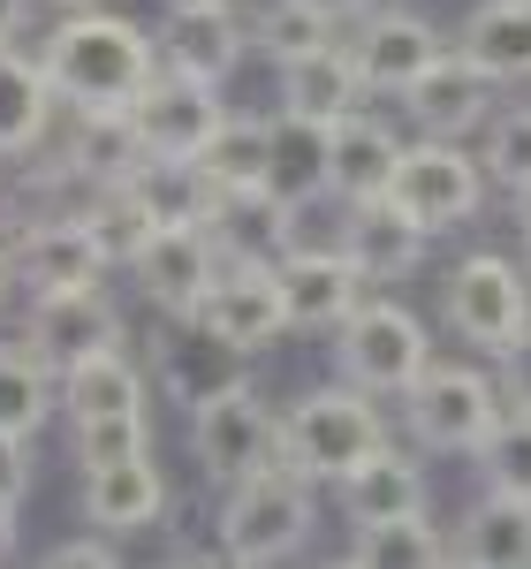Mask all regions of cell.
Masks as SVG:
<instances>
[{
  "label": "cell",
  "mask_w": 531,
  "mask_h": 569,
  "mask_svg": "<svg viewBox=\"0 0 531 569\" xmlns=\"http://www.w3.org/2000/svg\"><path fill=\"white\" fill-rule=\"evenodd\" d=\"M39 69L61 114H130V99L160 77V46L144 23L91 0V8H61V23L39 46Z\"/></svg>",
  "instance_id": "obj_1"
},
{
  "label": "cell",
  "mask_w": 531,
  "mask_h": 569,
  "mask_svg": "<svg viewBox=\"0 0 531 569\" xmlns=\"http://www.w3.org/2000/svg\"><path fill=\"white\" fill-rule=\"evenodd\" d=\"M311 531H319V493H311L304 471L259 463V471H243L236 486H221V517H213L221 562H243V569L297 562L311 547Z\"/></svg>",
  "instance_id": "obj_2"
},
{
  "label": "cell",
  "mask_w": 531,
  "mask_h": 569,
  "mask_svg": "<svg viewBox=\"0 0 531 569\" xmlns=\"http://www.w3.org/2000/svg\"><path fill=\"white\" fill-rule=\"evenodd\" d=\"M380 440H395V426H388L380 395L350 388V380H327V388L297 395V402L281 410V463L304 471L311 486L350 479Z\"/></svg>",
  "instance_id": "obj_3"
},
{
  "label": "cell",
  "mask_w": 531,
  "mask_h": 569,
  "mask_svg": "<svg viewBox=\"0 0 531 569\" xmlns=\"http://www.w3.org/2000/svg\"><path fill=\"white\" fill-rule=\"evenodd\" d=\"M395 402H402L410 448H425V456H471L501 426V410H509L493 365H463V357H433Z\"/></svg>",
  "instance_id": "obj_4"
},
{
  "label": "cell",
  "mask_w": 531,
  "mask_h": 569,
  "mask_svg": "<svg viewBox=\"0 0 531 569\" xmlns=\"http://www.w3.org/2000/svg\"><path fill=\"white\" fill-rule=\"evenodd\" d=\"M433 357H441V350H433V327L402 305V297H380V289L334 327V380L380 395V402L402 395Z\"/></svg>",
  "instance_id": "obj_5"
},
{
  "label": "cell",
  "mask_w": 531,
  "mask_h": 569,
  "mask_svg": "<svg viewBox=\"0 0 531 569\" xmlns=\"http://www.w3.org/2000/svg\"><path fill=\"white\" fill-rule=\"evenodd\" d=\"M441 319L463 350L501 357L531 327V273L509 251H463L441 281Z\"/></svg>",
  "instance_id": "obj_6"
},
{
  "label": "cell",
  "mask_w": 531,
  "mask_h": 569,
  "mask_svg": "<svg viewBox=\"0 0 531 569\" xmlns=\"http://www.w3.org/2000/svg\"><path fill=\"white\" fill-rule=\"evenodd\" d=\"M388 198H395L425 236H448V228H471V220L487 213L493 182H487V168H479V144H463V137H410L402 160H395Z\"/></svg>",
  "instance_id": "obj_7"
},
{
  "label": "cell",
  "mask_w": 531,
  "mask_h": 569,
  "mask_svg": "<svg viewBox=\"0 0 531 569\" xmlns=\"http://www.w3.org/2000/svg\"><path fill=\"white\" fill-rule=\"evenodd\" d=\"M190 463L213 486H236L259 463H281V410L243 372L221 380V388H206L190 402Z\"/></svg>",
  "instance_id": "obj_8"
},
{
  "label": "cell",
  "mask_w": 531,
  "mask_h": 569,
  "mask_svg": "<svg viewBox=\"0 0 531 569\" xmlns=\"http://www.w3.org/2000/svg\"><path fill=\"white\" fill-rule=\"evenodd\" d=\"M342 46H350V61H357V77H364L372 99H402V91L448 53V31L425 16V8L380 0V8H364L350 31H342Z\"/></svg>",
  "instance_id": "obj_9"
},
{
  "label": "cell",
  "mask_w": 531,
  "mask_h": 569,
  "mask_svg": "<svg viewBox=\"0 0 531 569\" xmlns=\"http://www.w3.org/2000/svg\"><path fill=\"white\" fill-rule=\"evenodd\" d=\"M182 319L206 327V335H213L221 350H236V357H259V350H273V342L289 335L281 281H273V266H259V259H228L221 273H213V289L182 311Z\"/></svg>",
  "instance_id": "obj_10"
},
{
  "label": "cell",
  "mask_w": 531,
  "mask_h": 569,
  "mask_svg": "<svg viewBox=\"0 0 531 569\" xmlns=\"http://www.w3.org/2000/svg\"><path fill=\"white\" fill-rule=\"evenodd\" d=\"M152 46H160V69L198 77V84H228L251 53V16L236 0H168L152 23Z\"/></svg>",
  "instance_id": "obj_11"
},
{
  "label": "cell",
  "mask_w": 531,
  "mask_h": 569,
  "mask_svg": "<svg viewBox=\"0 0 531 569\" xmlns=\"http://www.w3.org/2000/svg\"><path fill=\"white\" fill-rule=\"evenodd\" d=\"M273 281H281V305H289V335H334L372 297L364 266L342 243H304V236L273 259Z\"/></svg>",
  "instance_id": "obj_12"
},
{
  "label": "cell",
  "mask_w": 531,
  "mask_h": 569,
  "mask_svg": "<svg viewBox=\"0 0 531 569\" xmlns=\"http://www.w3.org/2000/svg\"><path fill=\"white\" fill-rule=\"evenodd\" d=\"M8 273L23 297H61V289H99L114 273V259L99 251L84 213H46L8 243Z\"/></svg>",
  "instance_id": "obj_13"
},
{
  "label": "cell",
  "mask_w": 531,
  "mask_h": 569,
  "mask_svg": "<svg viewBox=\"0 0 531 569\" xmlns=\"http://www.w3.org/2000/svg\"><path fill=\"white\" fill-rule=\"evenodd\" d=\"M122 342H130V319L107 297V281L99 289H61V297H31L23 350H39L53 372H69V365H84L99 350H122Z\"/></svg>",
  "instance_id": "obj_14"
},
{
  "label": "cell",
  "mask_w": 531,
  "mask_h": 569,
  "mask_svg": "<svg viewBox=\"0 0 531 569\" xmlns=\"http://www.w3.org/2000/svg\"><path fill=\"white\" fill-rule=\"evenodd\" d=\"M221 266L228 259H221V243H213V228H152V236L130 251L122 273L137 281V297L160 311V319H182V311L213 289Z\"/></svg>",
  "instance_id": "obj_15"
},
{
  "label": "cell",
  "mask_w": 531,
  "mask_h": 569,
  "mask_svg": "<svg viewBox=\"0 0 531 569\" xmlns=\"http://www.w3.org/2000/svg\"><path fill=\"white\" fill-rule=\"evenodd\" d=\"M221 114H228L221 84H198V77H176V69H160V77L130 99L137 144H144V152H168V160H198L206 137L221 130Z\"/></svg>",
  "instance_id": "obj_16"
},
{
  "label": "cell",
  "mask_w": 531,
  "mask_h": 569,
  "mask_svg": "<svg viewBox=\"0 0 531 569\" xmlns=\"http://www.w3.org/2000/svg\"><path fill=\"white\" fill-rule=\"evenodd\" d=\"M501 107V84H493L479 61H463L455 53V39H448V53L418 77V84L402 91V114H410V130L418 137H471L487 130V114Z\"/></svg>",
  "instance_id": "obj_17"
},
{
  "label": "cell",
  "mask_w": 531,
  "mask_h": 569,
  "mask_svg": "<svg viewBox=\"0 0 531 569\" xmlns=\"http://www.w3.org/2000/svg\"><path fill=\"white\" fill-rule=\"evenodd\" d=\"M77 509H84L91 531H107V539H137V531H152L160 517H168V471L152 463V448L114 456V463H91Z\"/></svg>",
  "instance_id": "obj_18"
},
{
  "label": "cell",
  "mask_w": 531,
  "mask_h": 569,
  "mask_svg": "<svg viewBox=\"0 0 531 569\" xmlns=\"http://www.w3.org/2000/svg\"><path fill=\"white\" fill-rule=\"evenodd\" d=\"M395 160H402V130L380 122L372 107H350V114L327 130V198H342V206L388 198Z\"/></svg>",
  "instance_id": "obj_19"
},
{
  "label": "cell",
  "mask_w": 531,
  "mask_h": 569,
  "mask_svg": "<svg viewBox=\"0 0 531 569\" xmlns=\"http://www.w3.org/2000/svg\"><path fill=\"white\" fill-rule=\"evenodd\" d=\"M342 493V517L357 525H388V517H410V509H433V486H425V463L402 448V440H380L350 479H334Z\"/></svg>",
  "instance_id": "obj_20"
},
{
  "label": "cell",
  "mask_w": 531,
  "mask_h": 569,
  "mask_svg": "<svg viewBox=\"0 0 531 569\" xmlns=\"http://www.w3.org/2000/svg\"><path fill=\"white\" fill-rule=\"evenodd\" d=\"M297 220H304V213H297L289 198H273L266 182H251V190H221L206 228H213L221 259H259V266H273L289 243H297V236H304Z\"/></svg>",
  "instance_id": "obj_21"
},
{
  "label": "cell",
  "mask_w": 531,
  "mask_h": 569,
  "mask_svg": "<svg viewBox=\"0 0 531 569\" xmlns=\"http://www.w3.org/2000/svg\"><path fill=\"white\" fill-rule=\"evenodd\" d=\"M448 547L471 569H531V501L479 486V501L448 525Z\"/></svg>",
  "instance_id": "obj_22"
},
{
  "label": "cell",
  "mask_w": 531,
  "mask_h": 569,
  "mask_svg": "<svg viewBox=\"0 0 531 569\" xmlns=\"http://www.w3.org/2000/svg\"><path fill=\"white\" fill-rule=\"evenodd\" d=\"M425 243H433V236L402 213L395 198H364V206H350V220H342V251L364 266L372 289H388V281H402V273H418Z\"/></svg>",
  "instance_id": "obj_23"
},
{
  "label": "cell",
  "mask_w": 531,
  "mask_h": 569,
  "mask_svg": "<svg viewBox=\"0 0 531 569\" xmlns=\"http://www.w3.org/2000/svg\"><path fill=\"white\" fill-rule=\"evenodd\" d=\"M122 190H130V206L152 228H206L213 220V198H221L198 160H168V152H144L130 176H122Z\"/></svg>",
  "instance_id": "obj_24"
},
{
  "label": "cell",
  "mask_w": 531,
  "mask_h": 569,
  "mask_svg": "<svg viewBox=\"0 0 531 569\" xmlns=\"http://www.w3.org/2000/svg\"><path fill=\"white\" fill-rule=\"evenodd\" d=\"M273 77H281V107H289V114H311V122H342L350 107L372 99L342 39H327V46H311V53H297V61H281Z\"/></svg>",
  "instance_id": "obj_25"
},
{
  "label": "cell",
  "mask_w": 531,
  "mask_h": 569,
  "mask_svg": "<svg viewBox=\"0 0 531 569\" xmlns=\"http://www.w3.org/2000/svg\"><path fill=\"white\" fill-rule=\"evenodd\" d=\"M455 53L479 61L493 84H531V0H471L463 31H455Z\"/></svg>",
  "instance_id": "obj_26"
},
{
  "label": "cell",
  "mask_w": 531,
  "mask_h": 569,
  "mask_svg": "<svg viewBox=\"0 0 531 569\" xmlns=\"http://www.w3.org/2000/svg\"><path fill=\"white\" fill-rule=\"evenodd\" d=\"M327 130L334 122H311V114H273L266 122V190L289 198L297 213L327 198Z\"/></svg>",
  "instance_id": "obj_27"
},
{
  "label": "cell",
  "mask_w": 531,
  "mask_h": 569,
  "mask_svg": "<svg viewBox=\"0 0 531 569\" xmlns=\"http://www.w3.org/2000/svg\"><path fill=\"white\" fill-rule=\"evenodd\" d=\"M61 410L69 418H114V410H152V372L122 350H99L84 365H69L61 372Z\"/></svg>",
  "instance_id": "obj_28"
},
{
  "label": "cell",
  "mask_w": 531,
  "mask_h": 569,
  "mask_svg": "<svg viewBox=\"0 0 531 569\" xmlns=\"http://www.w3.org/2000/svg\"><path fill=\"white\" fill-rule=\"evenodd\" d=\"M53 84L39 61H23L16 46H0V160H23L53 137Z\"/></svg>",
  "instance_id": "obj_29"
},
{
  "label": "cell",
  "mask_w": 531,
  "mask_h": 569,
  "mask_svg": "<svg viewBox=\"0 0 531 569\" xmlns=\"http://www.w3.org/2000/svg\"><path fill=\"white\" fill-rule=\"evenodd\" d=\"M350 562L357 569H448L455 547H448V525H433V509H410V517H388V525H357Z\"/></svg>",
  "instance_id": "obj_30"
},
{
  "label": "cell",
  "mask_w": 531,
  "mask_h": 569,
  "mask_svg": "<svg viewBox=\"0 0 531 569\" xmlns=\"http://www.w3.org/2000/svg\"><path fill=\"white\" fill-rule=\"evenodd\" d=\"M144 160V144H137L130 114H69V144H61V176L69 182H91V190H107V182H122Z\"/></svg>",
  "instance_id": "obj_31"
},
{
  "label": "cell",
  "mask_w": 531,
  "mask_h": 569,
  "mask_svg": "<svg viewBox=\"0 0 531 569\" xmlns=\"http://www.w3.org/2000/svg\"><path fill=\"white\" fill-rule=\"evenodd\" d=\"M228 365H236V350H221V342H213L206 327H190V319H168V327L152 335V372H160V388L182 395V402H198L206 388L236 380Z\"/></svg>",
  "instance_id": "obj_32"
},
{
  "label": "cell",
  "mask_w": 531,
  "mask_h": 569,
  "mask_svg": "<svg viewBox=\"0 0 531 569\" xmlns=\"http://www.w3.org/2000/svg\"><path fill=\"white\" fill-rule=\"evenodd\" d=\"M61 410V372L23 342H0V433H39Z\"/></svg>",
  "instance_id": "obj_33"
},
{
  "label": "cell",
  "mask_w": 531,
  "mask_h": 569,
  "mask_svg": "<svg viewBox=\"0 0 531 569\" xmlns=\"http://www.w3.org/2000/svg\"><path fill=\"white\" fill-rule=\"evenodd\" d=\"M266 122L273 114H221V130L206 137L198 168L213 176V190H251L266 182Z\"/></svg>",
  "instance_id": "obj_34"
},
{
  "label": "cell",
  "mask_w": 531,
  "mask_h": 569,
  "mask_svg": "<svg viewBox=\"0 0 531 569\" xmlns=\"http://www.w3.org/2000/svg\"><path fill=\"white\" fill-rule=\"evenodd\" d=\"M327 39H342V23H327L311 0H266L259 16H251V53H266L273 69L311 53V46H327Z\"/></svg>",
  "instance_id": "obj_35"
},
{
  "label": "cell",
  "mask_w": 531,
  "mask_h": 569,
  "mask_svg": "<svg viewBox=\"0 0 531 569\" xmlns=\"http://www.w3.org/2000/svg\"><path fill=\"white\" fill-rule=\"evenodd\" d=\"M471 144H479V168L493 190H517L531 176V99H501Z\"/></svg>",
  "instance_id": "obj_36"
},
{
  "label": "cell",
  "mask_w": 531,
  "mask_h": 569,
  "mask_svg": "<svg viewBox=\"0 0 531 569\" xmlns=\"http://www.w3.org/2000/svg\"><path fill=\"white\" fill-rule=\"evenodd\" d=\"M471 463H479V486L531 501V410H501V426L471 448Z\"/></svg>",
  "instance_id": "obj_37"
},
{
  "label": "cell",
  "mask_w": 531,
  "mask_h": 569,
  "mask_svg": "<svg viewBox=\"0 0 531 569\" xmlns=\"http://www.w3.org/2000/svg\"><path fill=\"white\" fill-rule=\"evenodd\" d=\"M152 448V410H114V418H69V456L77 463H114V456H137Z\"/></svg>",
  "instance_id": "obj_38"
},
{
  "label": "cell",
  "mask_w": 531,
  "mask_h": 569,
  "mask_svg": "<svg viewBox=\"0 0 531 569\" xmlns=\"http://www.w3.org/2000/svg\"><path fill=\"white\" fill-rule=\"evenodd\" d=\"M84 228L99 236V251H107L114 266H130V251L144 243V236H152V220H144V213L130 206V190H122V182H107V190H91V206H84Z\"/></svg>",
  "instance_id": "obj_39"
},
{
  "label": "cell",
  "mask_w": 531,
  "mask_h": 569,
  "mask_svg": "<svg viewBox=\"0 0 531 569\" xmlns=\"http://www.w3.org/2000/svg\"><path fill=\"white\" fill-rule=\"evenodd\" d=\"M487 365H493V380H501V402L509 410H531V327L501 357H487Z\"/></svg>",
  "instance_id": "obj_40"
},
{
  "label": "cell",
  "mask_w": 531,
  "mask_h": 569,
  "mask_svg": "<svg viewBox=\"0 0 531 569\" xmlns=\"http://www.w3.org/2000/svg\"><path fill=\"white\" fill-rule=\"evenodd\" d=\"M46 562H53V569H114V562H122V539H107V531H77V539H61Z\"/></svg>",
  "instance_id": "obj_41"
},
{
  "label": "cell",
  "mask_w": 531,
  "mask_h": 569,
  "mask_svg": "<svg viewBox=\"0 0 531 569\" xmlns=\"http://www.w3.org/2000/svg\"><path fill=\"white\" fill-rule=\"evenodd\" d=\"M31 471H39V463H31V433H0V493L23 501V493H31Z\"/></svg>",
  "instance_id": "obj_42"
},
{
  "label": "cell",
  "mask_w": 531,
  "mask_h": 569,
  "mask_svg": "<svg viewBox=\"0 0 531 569\" xmlns=\"http://www.w3.org/2000/svg\"><path fill=\"white\" fill-rule=\"evenodd\" d=\"M311 8H319L327 23H342V31H350L357 16H364V8H380V0H311Z\"/></svg>",
  "instance_id": "obj_43"
},
{
  "label": "cell",
  "mask_w": 531,
  "mask_h": 569,
  "mask_svg": "<svg viewBox=\"0 0 531 569\" xmlns=\"http://www.w3.org/2000/svg\"><path fill=\"white\" fill-rule=\"evenodd\" d=\"M23 16H31V0H0V46H16V31H23Z\"/></svg>",
  "instance_id": "obj_44"
},
{
  "label": "cell",
  "mask_w": 531,
  "mask_h": 569,
  "mask_svg": "<svg viewBox=\"0 0 531 569\" xmlns=\"http://www.w3.org/2000/svg\"><path fill=\"white\" fill-rule=\"evenodd\" d=\"M16 555V493H0V562Z\"/></svg>",
  "instance_id": "obj_45"
},
{
  "label": "cell",
  "mask_w": 531,
  "mask_h": 569,
  "mask_svg": "<svg viewBox=\"0 0 531 569\" xmlns=\"http://www.w3.org/2000/svg\"><path fill=\"white\" fill-rule=\"evenodd\" d=\"M501 198H509V213H517V228H531V176L517 182V190H501Z\"/></svg>",
  "instance_id": "obj_46"
},
{
  "label": "cell",
  "mask_w": 531,
  "mask_h": 569,
  "mask_svg": "<svg viewBox=\"0 0 531 569\" xmlns=\"http://www.w3.org/2000/svg\"><path fill=\"white\" fill-rule=\"evenodd\" d=\"M8 289H16V273H8V251H0V297H8Z\"/></svg>",
  "instance_id": "obj_47"
},
{
  "label": "cell",
  "mask_w": 531,
  "mask_h": 569,
  "mask_svg": "<svg viewBox=\"0 0 531 569\" xmlns=\"http://www.w3.org/2000/svg\"><path fill=\"white\" fill-rule=\"evenodd\" d=\"M517 259H524V273H531V228H524V251H517Z\"/></svg>",
  "instance_id": "obj_48"
},
{
  "label": "cell",
  "mask_w": 531,
  "mask_h": 569,
  "mask_svg": "<svg viewBox=\"0 0 531 569\" xmlns=\"http://www.w3.org/2000/svg\"><path fill=\"white\" fill-rule=\"evenodd\" d=\"M46 8H91V0H46Z\"/></svg>",
  "instance_id": "obj_49"
}]
</instances>
